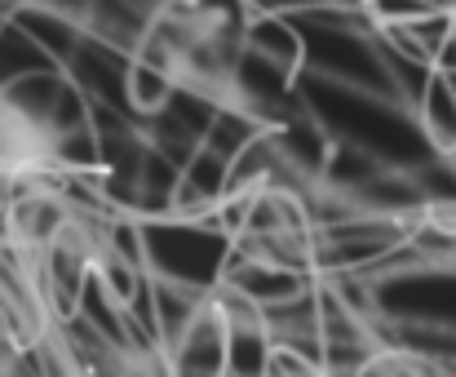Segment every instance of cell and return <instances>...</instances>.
Wrapping results in <instances>:
<instances>
[{
	"instance_id": "1",
	"label": "cell",
	"mask_w": 456,
	"mask_h": 377,
	"mask_svg": "<svg viewBox=\"0 0 456 377\" xmlns=\"http://www.w3.org/2000/svg\"><path fill=\"white\" fill-rule=\"evenodd\" d=\"M244 49L257 53L262 62H271L275 71L284 76H302L305 67V36L297 27V18L289 13H266V9H253L248 22H244Z\"/></svg>"
},
{
	"instance_id": "2",
	"label": "cell",
	"mask_w": 456,
	"mask_h": 377,
	"mask_svg": "<svg viewBox=\"0 0 456 377\" xmlns=\"http://www.w3.org/2000/svg\"><path fill=\"white\" fill-rule=\"evenodd\" d=\"M412 120L426 138V147L435 156L456 152V76L452 71H430V80L421 85L417 102H412Z\"/></svg>"
},
{
	"instance_id": "3",
	"label": "cell",
	"mask_w": 456,
	"mask_h": 377,
	"mask_svg": "<svg viewBox=\"0 0 456 377\" xmlns=\"http://www.w3.org/2000/svg\"><path fill=\"white\" fill-rule=\"evenodd\" d=\"M173 89H177V76L173 71L151 67L142 58H129V67H125V107H129V116H138L147 125L151 116H159L168 107Z\"/></svg>"
}]
</instances>
